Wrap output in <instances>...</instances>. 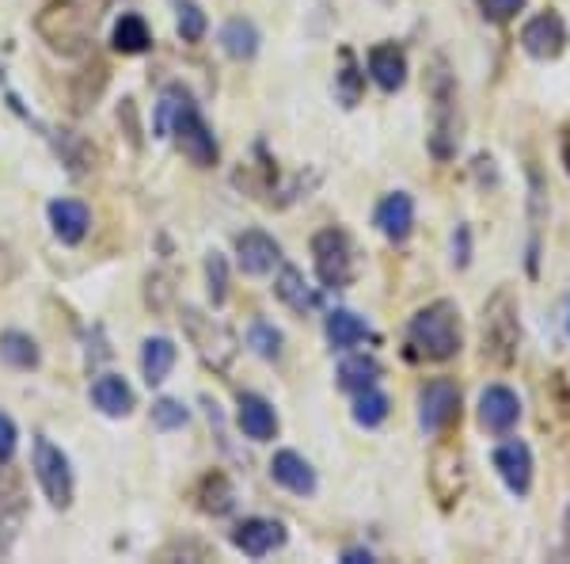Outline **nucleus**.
I'll use <instances>...</instances> for the list:
<instances>
[{
  "instance_id": "nucleus-43",
  "label": "nucleus",
  "mask_w": 570,
  "mask_h": 564,
  "mask_svg": "<svg viewBox=\"0 0 570 564\" xmlns=\"http://www.w3.org/2000/svg\"><path fill=\"white\" fill-rule=\"evenodd\" d=\"M103 4H110V0H103Z\"/></svg>"
},
{
  "instance_id": "nucleus-27",
  "label": "nucleus",
  "mask_w": 570,
  "mask_h": 564,
  "mask_svg": "<svg viewBox=\"0 0 570 564\" xmlns=\"http://www.w3.org/2000/svg\"><path fill=\"white\" fill-rule=\"evenodd\" d=\"M377 378H380V363H377L373 355H350V358H342V366H339V389L361 393V389L377 386Z\"/></svg>"
},
{
  "instance_id": "nucleus-28",
  "label": "nucleus",
  "mask_w": 570,
  "mask_h": 564,
  "mask_svg": "<svg viewBox=\"0 0 570 564\" xmlns=\"http://www.w3.org/2000/svg\"><path fill=\"white\" fill-rule=\"evenodd\" d=\"M388 397L380 393L377 386H369V389H361L358 393V400H353V424H361V427H380L388 420Z\"/></svg>"
},
{
  "instance_id": "nucleus-19",
  "label": "nucleus",
  "mask_w": 570,
  "mask_h": 564,
  "mask_svg": "<svg viewBox=\"0 0 570 564\" xmlns=\"http://www.w3.org/2000/svg\"><path fill=\"white\" fill-rule=\"evenodd\" d=\"M92 400H95V408L107 412V416H129V412H134V389H129L126 378H118V374H103V378H95Z\"/></svg>"
},
{
  "instance_id": "nucleus-24",
  "label": "nucleus",
  "mask_w": 570,
  "mask_h": 564,
  "mask_svg": "<svg viewBox=\"0 0 570 564\" xmlns=\"http://www.w3.org/2000/svg\"><path fill=\"white\" fill-rule=\"evenodd\" d=\"M110 42H115V50L118 54H126V58H137V54H145V50L152 46V35H149V23L141 20V15H123V20L115 23V35H110Z\"/></svg>"
},
{
  "instance_id": "nucleus-16",
  "label": "nucleus",
  "mask_w": 570,
  "mask_h": 564,
  "mask_svg": "<svg viewBox=\"0 0 570 564\" xmlns=\"http://www.w3.org/2000/svg\"><path fill=\"white\" fill-rule=\"evenodd\" d=\"M369 76L384 92H400L403 81H408V54L395 42H380V46L369 50Z\"/></svg>"
},
{
  "instance_id": "nucleus-9",
  "label": "nucleus",
  "mask_w": 570,
  "mask_h": 564,
  "mask_svg": "<svg viewBox=\"0 0 570 564\" xmlns=\"http://www.w3.org/2000/svg\"><path fill=\"white\" fill-rule=\"evenodd\" d=\"M567 42H570V35H567V23L559 12H540L521 28L525 54L537 58V62H551V58H559L567 50Z\"/></svg>"
},
{
  "instance_id": "nucleus-39",
  "label": "nucleus",
  "mask_w": 570,
  "mask_h": 564,
  "mask_svg": "<svg viewBox=\"0 0 570 564\" xmlns=\"http://www.w3.org/2000/svg\"><path fill=\"white\" fill-rule=\"evenodd\" d=\"M342 561H347V564H369V561H373V553H369V550H347V553H342Z\"/></svg>"
},
{
  "instance_id": "nucleus-13",
  "label": "nucleus",
  "mask_w": 570,
  "mask_h": 564,
  "mask_svg": "<svg viewBox=\"0 0 570 564\" xmlns=\"http://www.w3.org/2000/svg\"><path fill=\"white\" fill-rule=\"evenodd\" d=\"M236 260L244 275H266L274 271V263H282V248L274 237H266L263 229H247V233L236 237Z\"/></svg>"
},
{
  "instance_id": "nucleus-1",
  "label": "nucleus",
  "mask_w": 570,
  "mask_h": 564,
  "mask_svg": "<svg viewBox=\"0 0 570 564\" xmlns=\"http://www.w3.org/2000/svg\"><path fill=\"white\" fill-rule=\"evenodd\" d=\"M408 344L419 358L430 363H448L461 355L464 328H461V310L453 302H434L419 310L408 324Z\"/></svg>"
},
{
  "instance_id": "nucleus-5",
  "label": "nucleus",
  "mask_w": 570,
  "mask_h": 564,
  "mask_svg": "<svg viewBox=\"0 0 570 564\" xmlns=\"http://www.w3.org/2000/svg\"><path fill=\"white\" fill-rule=\"evenodd\" d=\"M313 263L324 286L342 290L353 282V248L342 229H319L313 237Z\"/></svg>"
},
{
  "instance_id": "nucleus-3",
  "label": "nucleus",
  "mask_w": 570,
  "mask_h": 564,
  "mask_svg": "<svg viewBox=\"0 0 570 564\" xmlns=\"http://www.w3.org/2000/svg\"><path fill=\"white\" fill-rule=\"evenodd\" d=\"M179 324H183L190 347L202 355L205 366H213V370H229V363L236 358L240 344L221 321H213L210 313L194 310V305H183V310H179Z\"/></svg>"
},
{
  "instance_id": "nucleus-40",
  "label": "nucleus",
  "mask_w": 570,
  "mask_h": 564,
  "mask_svg": "<svg viewBox=\"0 0 570 564\" xmlns=\"http://www.w3.org/2000/svg\"><path fill=\"white\" fill-rule=\"evenodd\" d=\"M563 537H567V550H570V508H567V515H563Z\"/></svg>"
},
{
  "instance_id": "nucleus-30",
  "label": "nucleus",
  "mask_w": 570,
  "mask_h": 564,
  "mask_svg": "<svg viewBox=\"0 0 570 564\" xmlns=\"http://www.w3.org/2000/svg\"><path fill=\"white\" fill-rule=\"evenodd\" d=\"M198 500H202V511L205 515H229L232 511V489H229V481H224L221 473H213V477H205L202 481V492H198Z\"/></svg>"
},
{
  "instance_id": "nucleus-15",
  "label": "nucleus",
  "mask_w": 570,
  "mask_h": 564,
  "mask_svg": "<svg viewBox=\"0 0 570 564\" xmlns=\"http://www.w3.org/2000/svg\"><path fill=\"white\" fill-rule=\"evenodd\" d=\"M373 221H377V229L388 237L392 244H403L411 237V229H414V199L408 191H392V195H384L380 199V207L373 213Z\"/></svg>"
},
{
  "instance_id": "nucleus-33",
  "label": "nucleus",
  "mask_w": 570,
  "mask_h": 564,
  "mask_svg": "<svg viewBox=\"0 0 570 564\" xmlns=\"http://www.w3.org/2000/svg\"><path fill=\"white\" fill-rule=\"evenodd\" d=\"M187 420L190 412L176 397H160L157 405H152V427H160V431H176V427H183Z\"/></svg>"
},
{
  "instance_id": "nucleus-11",
  "label": "nucleus",
  "mask_w": 570,
  "mask_h": 564,
  "mask_svg": "<svg viewBox=\"0 0 570 564\" xmlns=\"http://www.w3.org/2000/svg\"><path fill=\"white\" fill-rule=\"evenodd\" d=\"M495 469L506 481V489L514 495H529L532 489V450L529 442L521 439H506L503 447L495 450Z\"/></svg>"
},
{
  "instance_id": "nucleus-20",
  "label": "nucleus",
  "mask_w": 570,
  "mask_h": 564,
  "mask_svg": "<svg viewBox=\"0 0 570 564\" xmlns=\"http://www.w3.org/2000/svg\"><path fill=\"white\" fill-rule=\"evenodd\" d=\"M274 294H278V302L282 305H289L293 313H308V310H316V290L308 286L305 275H300L297 268H285L278 271V279H274Z\"/></svg>"
},
{
  "instance_id": "nucleus-29",
  "label": "nucleus",
  "mask_w": 570,
  "mask_h": 564,
  "mask_svg": "<svg viewBox=\"0 0 570 564\" xmlns=\"http://www.w3.org/2000/svg\"><path fill=\"white\" fill-rule=\"evenodd\" d=\"M183 107H190V96L179 84H171V88H163L160 104H157V123H152V130H157V138H168L171 126H176V118L183 115Z\"/></svg>"
},
{
  "instance_id": "nucleus-23",
  "label": "nucleus",
  "mask_w": 570,
  "mask_h": 564,
  "mask_svg": "<svg viewBox=\"0 0 570 564\" xmlns=\"http://www.w3.org/2000/svg\"><path fill=\"white\" fill-rule=\"evenodd\" d=\"M171 366H176V344H171L168 336L145 340V347H141V374H145V382H149V386H160V382L171 374Z\"/></svg>"
},
{
  "instance_id": "nucleus-36",
  "label": "nucleus",
  "mask_w": 570,
  "mask_h": 564,
  "mask_svg": "<svg viewBox=\"0 0 570 564\" xmlns=\"http://www.w3.org/2000/svg\"><path fill=\"white\" fill-rule=\"evenodd\" d=\"M339 96H342V104L353 107L361 100V73L353 70V62L347 58V70L339 73Z\"/></svg>"
},
{
  "instance_id": "nucleus-7",
  "label": "nucleus",
  "mask_w": 570,
  "mask_h": 564,
  "mask_svg": "<svg viewBox=\"0 0 570 564\" xmlns=\"http://www.w3.org/2000/svg\"><path fill=\"white\" fill-rule=\"evenodd\" d=\"M461 416V389L448 378H434L419 389V427L426 435H442Z\"/></svg>"
},
{
  "instance_id": "nucleus-4",
  "label": "nucleus",
  "mask_w": 570,
  "mask_h": 564,
  "mask_svg": "<svg viewBox=\"0 0 570 564\" xmlns=\"http://www.w3.org/2000/svg\"><path fill=\"white\" fill-rule=\"evenodd\" d=\"M517 340H521L517 305L506 290H498L487 302V310H483V355L495 358V363H509L517 352Z\"/></svg>"
},
{
  "instance_id": "nucleus-8",
  "label": "nucleus",
  "mask_w": 570,
  "mask_h": 564,
  "mask_svg": "<svg viewBox=\"0 0 570 564\" xmlns=\"http://www.w3.org/2000/svg\"><path fill=\"white\" fill-rule=\"evenodd\" d=\"M171 134H176L179 149H183V157L190 160V165H198V168L218 165V138H213V130L205 126V118L198 115L194 104L183 107V115L176 118Z\"/></svg>"
},
{
  "instance_id": "nucleus-32",
  "label": "nucleus",
  "mask_w": 570,
  "mask_h": 564,
  "mask_svg": "<svg viewBox=\"0 0 570 564\" xmlns=\"http://www.w3.org/2000/svg\"><path fill=\"white\" fill-rule=\"evenodd\" d=\"M205 282H210V302L224 305V297H229V263H224L221 252L205 255Z\"/></svg>"
},
{
  "instance_id": "nucleus-21",
  "label": "nucleus",
  "mask_w": 570,
  "mask_h": 564,
  "mask_svg": "<svg viewBox=\"0 0 570 564\" xmlns=\"http://www.w3.org/2000/svg\"><path fill=\"white\" fill-rule=\"evenodd\" d=\"M23 523H28V500H23V492L12 484V492L0 495V557H8L15 545V537H20Z\"/></svg>"
},
{
  "instance_id": "nucleus-17",
  "label": "nucleus",
  "mask_w": 570,
  "mask_h": 564,
  "mask_svg": "<svg viewBox=\"0 0 570 564\" xmlns=\"http://www.w3.org/2000/svg\"><path fill=\"white\" fill-rule=\"evenodd\" d=\"M50 226H54L62 244H81L92 229V213L76 199H54L50 202Z\"/></svg>"
},
{
  "instance_id": "nucleus-37",
  "label": "nucleus",
  "mask_w": 570,
  "mask_h": 564,
  "mask_svg": "<svg viewBox=\"0 0 570 564\" xmlns=\"http://www.w3.org/2000/svg\"><path fill=\"white\" fill-rule=\"evenodd\" d=\"M15 424H12V416H4L0 412V466H8V461L15 458Z\"/></svg>"
},
{
  "instance_id": "nucleus-35",
  "label": "nucleus",
  "mask_w": 570,
  "mask_h": 564,
  "mask_svg": "<svg viewBox=\"0 0 570 564\" xmlns=\"http://www.w3.org/2000/svg\"><path fill=\"white\" fill-rule=\"evenodd\" d=\"M475 4H479V12L487 15L490 23H509L529 0H475Z\"/></svg>"
},
{
  "instance_id": "nucleus-26",
  "label": "nucleus",
  "mask_w": 570,
  "mask_h": 564,
  "mask_svg": "<svg viewBox=\"0 0 570 564\" xmlns=\"http://www.w3.org/2000/svg\"><path fill=\"white\" fill-rule=\"evenodd\" d=\"M0 358L15 370H34L39 366V344L28 336V332H0Z\"/></svg>"
},
{
  "instance_id": "nucleus-12",
  "label": "nucleus",
  "mask_w": 570,
  "mask_h": 564,
  "mask_svg": "<svg viewBox=\"0 0 570 564\" xmlns=\"http://www.w3.org/2000/svg\"><path fill=\"white\" fill-rule=\"evenodd\" d=\"M232 545L244 557H266V553L285 545V526L278 519H244V523L232 530Z\"/></svg>"
},
{
  "instance_id": "nucleus-18",
  "label": "nucleus",
  "mask_w": 570,
  "mask_h": 564,
  "mask_svg": "<svg viewBox=\"0 0 570 564\" xmlns=\"http://www.w3.org/2000/svg\"><path fill=\"white\" fill-rule=\"evenodd\" d=\"M271 477L282 484V489H289L293 495H313L316 492V469L308 466L297 450H278L271 461Z\"/></svg>"
},
{
  "instance_id": "nucleus-25",
  "label": "nucleus",
  "mask_w": 570,
  "mask_h": 564,
  "mask_svg": "<svg viewBox=\"0 0 570 564\" xmlns=\"http://www.w3.org/2000/svg\"><path fill=\"white\" fill-rule=\"evenodd\" d=\"M221 46L229 58H236V62H247V58H255L258 50V31L252 20H229L221 28Z\"/></svg>"
},
{
  "instance_id": "nucleus-10",
  "label": "nucleus",
  "mask_w": 570,
  "mask_h": 564,
  "mask_svg": "<svg viewBox=\"0 0 570 564\" xmlns=\"http://www.w3.org/2000/svg\"><path fill=\"white\" fill-rule=\"evenodd\" d=\"M521 420V397L509 386H487L479 393V427L490 435H509Z\"/></svg>"
},
{
  "instance_id": "nucleus-34",
  "label": "nucleus",
  "mask_w": 570,
  "mask_h": 564,
  "mask_svg": "<svg viewBox=\"0 0 570 564\" xmlns=\"http://www.w3.org/2000/svg\"><path fill=\"white\" fill-rule=\"evenodd\" d=\"M179 35H183V42H198L205 35V12L198 4H179Z\"/></svg>"
},
{
  "instance_id": "nucleus-14",
  "label": "nucleus",
  "mask_w": 570,
  "mask_h": 564,
  "mask_svg": "<svg viewBox=\"0 0 570 564\" xmlns=\"http://www.w3.org/2000/svg\"><path fill=\"white\" fill-rule=\"evenodd\" d=\"M236 408H240L236 412L240 431L252 442H271L274 435H278V412H274V405L266 397H258V393H240Z\"/></svg>"
},
{
  "instance_id": "nucleus-41",
  "label": "nucleus",
  "mask_w": 570,
  "mask_h": 564,
  "mask_svg": "<svg viewBox=\"0 0 570 564\" xmlns=\"http://www.w3.org/2000/svg\"><path fill=\"white\" fill-rule=\"evenodd\" d=\"M563 165H567V176H570V138L563 142Z\"/></svg>"
},
{
  "instance_id": "nucleus-2",
  "label": "nucleus",
  "mask_w": 570,
  "mask_h": 564,
  "mask_svg": "<svg viewBox=\"0 0 570 564\" xmlns=\"http://www.w3.org/2000/svg\"><path fill=\"white\" fill-rule=\"evenodd\" d=\"M34 31L54 54L81 58L92 46V15L81 0H50L34 15Z\"/></svg>"
},
{
  "instance_id": "nucleus-6",
  "label": "nucleus",
  "mask_w": 570,
  "mask_h": 564,
  "mask_svg": "<svg viewBox=\"0 0 570 564\" xmlns=\"http://www.w3.org/2000/svg\"><path fill=\"white\" fill-rule=\"evenodd\" d=\"M31 469L39 477L46 500L54 503L57 511H65L73 503V469H68V458L54 447L50 439H34V455H31Z\"/></svg>"
},
{
  "instance_id": "nucleus-38",
  "label": "nucleus",
  "mask_w": 570,
  "mask_h": 564,
  "mask_svg": "<svg viewBox=\"0 0 570 564\" xmlns=\"http://www.w3.org/2000/svg\"><path fill=\"white\" fill-rule=\"evenodd\" d=\"M468 252H472L468 226H461V229H456V237H453V263H456V268H468Z\"/></svg>"
},
{
  "instance_id": "nucleus-22",
  "label": "nucleus",
  "mask_w": 570,
  "mask_h": 564,
  "mask_svg": "<svg viewBox=\"0 0 570 564\" xmlns=\"http://www.w3.org/2000/svg\"><path fill=\"white\" fill-rule=\"evenodd\" d=\"M327 340H331V347H339V352H347V347H358L361 340H369V324L358 317V313L350 310H331L327 313Z\"/></svg>"
},
{
  "instance_id": "nucleus-42",
  "label": "nucleus",
  "mask_w": 570,
  "mask_h": 564,
  "mask_svg": "<svg viewBox=\"0 0 570 564\" xmlns=\"http://www.w3.org/2000/svg\"><path fill=\"white\" fill-rule=\"evenodd\" d=\"M567 336H570V310H567Z\"/></svg>"
},
{
  "instance_id": "nucleus-31",
  "label": "nucleus",
  "mask_w": 570,
  "mask_h": 564,
  "mask_svg": "<svg viewBox=\"0 0 570 564\" xmlns=\"http://www.w3.org/2000/svg\"><path fill=\"white\" fill-rule=\"evenodd\" d=\"M247 347H252L258 358L274 363V358L282 355V332L274 328V324H266V321H255L252 328H247Z\"/></svg>"
}]
</instances>
